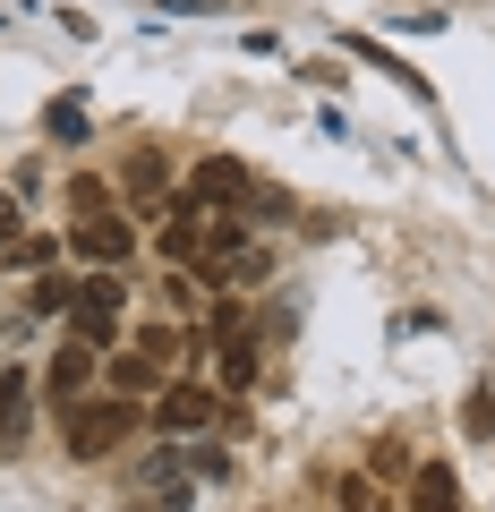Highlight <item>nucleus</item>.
Segmentation results:
<instances>
[{
    "instance_id": "nucleus-1",
    "label": "nucleus",
    "mask_w": 495,
    "mask_h": 512,
    "mask_svg": "<svg viewBox=\"0 0 495 512\" xmlns=\"http://www.w3.org/2000/svg\"><path fill=\"white\" fill-rule=\"evenodd\" d=\"M129 436H137V402H120V393H86V402L60 419V444H69V461H111Z\"/></svg>"
},
{
    "instance_id": "nucleus-2",
    "label": "nucleus",
    "mask_w": 495,
    "mask_h": 512,
    "mask_svg": "<svg viewBox=\"0 0 495 512\" xmlns=\"http://www.w3.org/2000/svg\"><path fill=\"white\" fill-rule=\"evenodd\" d=\"M120 316H129V282H120V274H86L69 291V342L111 350V342H120Z\"/></svg>"
},
{
    "instance_id": "nucleus-3",
    "label": "nucleus",
    "mask_w": 495,
    "mask_h": 512,
    "mask_svg": "<svg viewBox=\"0 0 495 512\" xmlns=\"http://www.w3.org/2000/svg\"><path fill=\"white\" fill-rule=\"evenodd\" d=\"M248 197H257V171L239 163V154H205V163L180 180L188 214H231V205H248Z\"/></svg>"
},
{
    "instance_id": "nucleus-4",
    "label": "nucleus",
    "mask_w": 495,
    "mask_h": 512,
    "mask_svg": "<svg viewBox=\"0 0 495 512\" xmlns=\"http://www.w3.org/2000/svg\"><path fill=\"white\" fill-rule=\"evenodd\" d=\"M69 256H86L94 274H120L137 256V222H120V214H94V222H69Z\"/></svg>"
},
{
    "instance_id": "nucleus-5",
    "label": "nucleus",
    "mask_w": 495,
    "mask_h": 512,
    "mask_svg": "<svg viewBox=\"0 0 495 512\" xmlns=\"http://www.w3.org/2000/svg\"><path fill=\"white\" fill-rule=\"evenodd\" d=\"M94 376H103V367H94L86 342H60V350H52V367H43V402H52V419H69V410L86 402Z\"/></svg>"
},
{
    "instance_id": "nucleus-6",
    "label": "nucleus",
    "mask_w": 495,
    "mask_h": 512,
    "mask_svg": "<svg viewBox=\"0 0 495 512\" xmlns=\"http://www.w3.org/2000/svg\"><path fill=\"white\" fill-rule=\"evenodd\" d=\"M154 419H163L171 436H197V427H214V393H205V384H171V376H163V393H154Z\"/></svg>"
},
{
    "instance_id": "nucleus-7",
    "label": "nucleus",
    "mask_w": 495,
    "mask_h": 512,
    "mask_svg": "<svg viewBox=\"0 0 495 512\" xmlns=\"http://www.w3.org/2000/svg\"><path fill=\"white\" fill-rule=\"evenodd\" d=\"M137 487H146V495H163V504H188L197 470H188V453H180V444H154V453L137 461Z\"/></svg>"
},
{
    "instance_id": "nucleus-8",
    "label": "nucleus",
    "mask_w": 495,
    "mask_h": 512,
    "mask_svg": "<svg viewBox=\"0 0 495 512\" xmlns=\"http://www.w3.org/2000/svg\"><path fill=\"white\" fill-rule=\"evenodd\" d=\"M120 180H129V205H137V214H171L163 154H154V146H129V171H120Z\"/></svg>"
},
{
    "instance_id": "nucleus-9",
    "label": "nucleus",
    "mask_w": 495,
    "mask_h": 512,
    "mask_svg": "<svg viewBox=\"0 0 495 512\" xmlns=\"http://www.w3.org/2000/svg\"><path fill=\"white\" fill-rule=\"evenodd\" d=\"M94 384H111L120 402H154V393H163V367H154L146 350H120V359H111V367H103Z\"/></svg>"
},
{
    "instance_id": "nucleus-10",
    "label": "nucleus",
    "mask_w": 495,
    "mask_h": 512,
    "mask_svg": "<svg viewBox=\"0 0 495 512\" xmlns=\"http://www.w3.org/2000/svg\"><path fill=\"white\" fill-rule=\"evenodd\" d=\"M26 402H35V384H26L18 367H0V453L26 444Z\"/></svg>"
},
{
    "instance_id": "nucleus-11",
    "label": "nucleus",
    "mask_w": 495,
    "mask_h": 512,
    "mask_svg": "<svg viewBox=\"0 0 495 512\" xmlns=\"http://www.w3.org/2000/svg\"><path fill=\"white\" fill-rule=\"evenodd\" d=\"M342 52H359V60H367V69H385V77H393V86H410V94H419V103H427V77H419V69H410V60H402V52H385V43H376V35H342Z\"/></svg>"
},
{
    "instance_id": "nucleus-12",
    "label": "nucleus",
    "mask_w": 495,
    "mask_h": 512,
    "mask_svg": "<svg viewBox=\"0 0 495 512\" xmlns=\"http://www.w3.org/2000/svg\"><path fill=\"white\" fill-rule=\"evenodd\" d=\"M43 137H52V146H86L94 137L86 103H77V94H52V103H43Z\"/></svg>"
},
{
    "instance_id": "nucleus-13",
    "label": "nucleus",
    "mask_w": 495,
    "mask_h": 512,
    "mask_svg": "<svg viewBox=\"0 0 495 512\" xmlns=\"http://www.w3.org/2000/svg\"><path fill=\"white\" fill-rule=\"evenodd\" d=\"M410 487H419V512H461V487H453V470H444V461H419V470H410Z\"/></svg>"
},
{
    "instance_id": "nucleus-14",
    "label": "nucleus",
    "mask_w": 495,
    "mask_h": 512,
    "mask_svg": "<svg viewBox=\"0 0 495 512\" xmlns=\"http://www.w3.org/2000/svg\"><path fill=\"white\" fill-rule=\"evenodd\" d=\"M60 197H69V222H94V214H111V180H94V171H77V180L60 188Z\"/></svg>"
},
{
    "instance_id": "nucleus-15",
    "label": "nucleus",
    "mask_w": 495,
    "mask_h": 512,
    "mask_svg": "<svg viewBox=\"0 0 495 512\" xmlns=\"http://www.w3.org/2000/svg\"><path fill=\"white\" fill-rule=\"evenodd\" d=\"M52 256H60V239H35V231H26L18 248H0V265H9V274H52Z\"/></svg>"
},
{
    "instance_id": "nucleus-16",
    "label": "nucleus",
    "mask_w": 495,
    "mask_h": 512,
    "mask_svg": "<svg viewBox=\"0 0 495 512\" xmlns=\"http://www.w3.org/2000/svg\"><path fill=\"white\" fill-rule=\"evenodd\" d=\"M214 359H222V384H257V342H248V333L214 342Z\"/></svg>"
},
{
    "instance_id": "nucleus-17",
    "label": "nucleus",
    "mask_w": 495,
    "mask_h": 512,
    "mask_svg": "<svg viewBox=\"0 0 495 512\" xmlns=\"http://www.w3.org/2000/svg\"><path fill=\"white\" fill-rule=\"evenodd\" d=\"M163 256H171V265H197V256H205V222H197V214H180V222L163 231Z\"/></svg>"
},
{
    "instance_id": "nucleus-18",
    "label": "nucleus",
    "mask_w": 495,
    "mask_h": 512,
    "mask_svg": "<svg viewBox=\"0 0 495 512\" xmlns=\"http://www.w3.org/2000/svg\"><path fill=\"white\" fill-rule=\"evenodd\" d=\"M69 291H77L69 274H43L35 282V316H69Z\"/></svg>"
},
{
    "instance_id": "nucleus-19",
    "label": "nucleus",
    "mask_w": 495,
    "mask_h": 512,
    "mask_svg": "<svg viewBox=\"0 0 495 512\" xmlns=\"http://www.w3.org/2000/svg\"><path fill=\"white\" fill-rule=\"evenodd\" d=\"M137 350H146L154 367H171V359H180V333H171V325H146V333H137Z\"/></svg>"
},
{
    "instance_id": "nucleus-20",
    "label": "nucleus",
    "mask_w": 495,
    "mask_h": 512,
    "mask_svg": "<svg viewBox=\"0 0 495 512\" xmlns=\"http://www.w3.org/2000/svg\"><path fill=\"white\" fill-rule=\"evenodd\" d=\"M376 470H385V478H410V470H419V453H410L402 436H385V444H376Z\"/></svg>"
},
{
    "instance_id": "nucleus-21",
    "label": "nucleus",
    "mask_w": 495,
    "mask_h": 512,
    "mask_svg": "<svg viewBox=\"0 0 495 512\" xmlns=\"http://www.w3.org/2000/svg\"><path fill=\"white\" fill-rule=\"evenodd\" d=\"M188 470L214 487V478H231V453H222V444H197V453H188Z\"/></svg>"
},
{
    "instance_id": "nucleus-22",
    "label": "nucleus",
    "mask_w": 495,
    "mask_h": 512,
    "mask_svg": "<svg viewBox=\"0 0 495 512\" xmlns=\"http://www.w3.org/2000/svg\"><path fill=\"white\" fill-rule=\"evenodd\" d=\"M461 427H470V436H495V393H470V402H461Z\"/></svg>"
},
{
    "instance_id": "nucleus-23",
    "label": "nucleus",
    "mask_w": 495,
    "mask_h": 512,
    "mask_svg": "<svg viewBox=\"0 0 495 512\" xmlns=\"http://www.w3.org/2000/svg\"><path fill=\"white\" fill-rule=\"evenodd\" d=\"M18 239H26V205L0 188V248H18Z\"/></svg>"
},
{
    "instance_id": "nucleus-24",
    "label": "nucleus",
    "mask_w": 495,
    "mask_h": 512,
    "mask_svg": "<svg viewBox=\"0 0 495 512\" xmlns=\"http://www.w3.org/2000/svg\"><path fill=\"white\" fill-rule=\"evenodd\" d=\"M0 367H9V359H0Z\"/></svg>"
}]
</instances>
